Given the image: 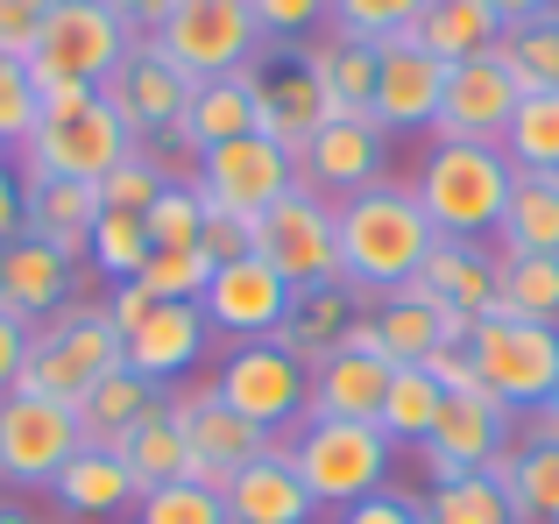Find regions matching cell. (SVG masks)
I'll list each match as a JSON object with an SVG mask.
<instances>
[{
	"label": "cell",
	"mask_w": 559,
	"mask_h": 524,
	"mask_svg": "<svg viewBox=\"0 0 559 524\" xmlns=\"http://www.w3.org/2000/svg\"><path fill=\"white\" fill-rule=\"evenodd\" d=\"M496 249L503 255H559V170H518L503 227H496Z\"/></svg>",
	"instance_id": "33"
},
{
	"label": "cell",
	"mask_w": 559,
	"mask_h": 524,
	"mask_svg": "<svg viewBox=\"0 0 559 524\" xmlns=\"http://www.w3.org/2000/svg\"><path fill=\"white\" fill-rule=\"evenodd\" d=\"M411 36H418L425 50L453 71V64L489 57L496 43H503V14H496L489 0H432V8L418 14V28H411Z\"/></svg>",
	"instance_id": "34"
},
{
	"label": "cell",
	"mask_w": 559,
	"mask_h": 524,
	"mask_svg": "<svg viewBox=\"0 0 559 524\" xmlns=\"http://www.w3.org/2000/svg\"><path fill=\"white\" fill-rule=\"evenodd\" d=\"M503 156L518 170H559V93H524L503 128Z\"/></svg>",
	"instance_id": "41"
},
{
	"label": "cell",
	"mask_w": 559,
	"mask_h": 524,
	"mask_svg": "<svg viewBox=\"0 0 559 524\" xmlns=\"http://www.w3.org/2000/svg\"><path fill=\"white\" fill-rule=\"evenodd\" d=\"M150 43L185 71L191 85H199V79H227V71H248L262 50H270L262 28H255V14H248V0H178Z\"/></svg>",
	"instance_id": "9"
},
{
	"label": "cell",
	"mask_w": 559,
	"mask_h": 524,
	"mask_svg": "<svg viewBox=\"0 0 559 524\" xmlns=\"http://www.w3.org/2000/svg\"><path fill=\"white\" fill-rule=\"evenodd\" d=\"M150 255H156V241H150V227H142V213H99L93 249H85V270L107 276V284H135Z\"/></svg>",
	"instance_id": "40"
},
{
	"label": "cell",
	"mask_w": 559,
	"mask_h": 524,
	"mask_svg": "<svg viewBox=\"0 0 559 524\" xmlns=\"http://www.w3.org/2000/svg\"><path fill=\"white\" fill-rule=\"evenodd\" d=\"M524 85L510 79L503 57H467V64L447 71V93H439V114H432V142H496L503 150V128L518 114Z\"/></svg>",
	"instance_id": "15"
},
{
	"label": "cell",
	"mask_w": 559,
	"mask_h": 524,
	"mask_svg": "<svg viewBox=\"0 0 559 524\" xmlns=\"http://www.w3.org/2000/svg\"><path fill=\"white\" fill-rule=\"evenodd\" d=\"M213 390L270 440H290L305 426V404H312V369L298 355H284L276 341H234L213 361Z\"/></svg>",
	"instance_id": "7"
},
{
	"label": "cell",
	"mask_w": 559,
	"mask_h": 524,
	"mask_svg": "<svg viewBox=\"0 0 559 524\" xmlns=\"http://www.w3.org/2000/svg\"><path fill=\"white\" fill-rule=\"evenodd\" d=\"M503 312L559 326V255H503Z\"/></svg>",
	"instance_id": "42"
},
{
	"label": "cell",
	"mask_w": 559,
	"mask_h": 524,
	"mask_svg": "<svg viewBox=\"0 0 559 524\" xmlns=\"http://www.w3.org/2000/svg\"><path fill=\"white\" fill-rule=\"evenodd\" d=\"M333 114H341V107L326 99V85L312 79V64H305L298 50H284V57L262 50L255 57V135H270L276 150L298 156Z\"/></svg>",
	"instance_id": "17"
},
{
	"label": "cell",
	"mask_w": 559,
	"mask_h": 524,
	"mask_svg": "<svg viewBox=\"0 0 559 524\" xmlns=\"http://www.w3.org/2000/svg\"><path fill=\"white\" fill-rule=\"evenodd\" d=\"M114 454L128 461V475H135V489H164V483H191V446H185V426H178V412H170V397H164V412L156 418H142L135 432H128Z\"/></svg>",
	"instance_id": "36"
},
{
	"label": "cell",
	"mask_w": 559,
	"mask_h": 524,
	"mask_svg": "<svg viewBox=\"0 0 559 524\" xmlns=\"http://www.w3.org/2000/svg\"><path fill=\"white\" fill-rule=\"evenodd\" d=\"M205 213H234V221H262L284 192H298V156L276 150L270 135H241V142H219V150L199 156L191 170Z\"/></svg>",
	"instance_id": "12"
},
{
	"label": "cell",
	"mask_w": 559,
	"mask_h": 524,
	"mask_svg": "<svg viewBox=\"0 0 559 524\" xmlns=\"http://www.w3.org/2000/svg\"><path fill=\"white\" fill-rule=\"evenodd\" d=\"M121 369V333H114L107 305L99 298H79L71 312L43 319L28 333V361H22V383L28 397H50V404H79L99 376Z\"/></svg>",
	"instance_id": "4"
},
{
	"label": "cell",
	"mask_w": 559,
	"mask_h": 524,
	"mask_svg": "<svg viewBox=\"0 0 559 524\" xmlns=\"http://www.w3.org/2000/svg\"><path fill=\"white\" fill-rule=\"evenodd\" d=\"M382 150H390V135L376 128V114H333L298 150V184H312L319 199L341 206V199H355L361 184L382 178Z\"/></svg>",
	"instance_id": "20"
},
{
	"label": "cell",
	"mask_w": 559,
	"mask_h": 524,
	"mask_svg": "<svg viewBox=\"0 0 559 524\" xmlns=\"http://www.w3.org/2000/svg\"><path fill=\"white\" fill-rule=\"evenodd\" d=\"M439 93H447V64L425 50L418 36H390L376 50V128L404 135V128H432Z\"/></svg>",
	"instance_id": "22"
},
{
	"label": "cell",
	"mask_w": 559,
	"mask_h": 524,
	"mask_svg": "<svg viewBox=\"0 0 559 524\" xmlns=\"http://www.w3.org/2000/svg\"><path fill=\"white\" fill-rule=\"evenodd\" d=\"M205 347H213L205 312H199L191 298H164V305H156V312L121 341V361H128L135 376H150L156 390H178L185 376L205 361Z\"/></svg>",
	"instance_id": "23"
},
{
	"label": "cell",
	"mask_w": 559,
	"mask_h": 524,
	"mask_svg": "<svg viewBox=\"0 0 559 524\" xmlns=\"http://www.w3.org/2000/svg\"><path fill=\"white\" fill-rule=\"evenodd\" d=\"M114 14H121L128 28H135V36H156V28H164V14L178 8V0H107Z\"/></svg>",
	"instance_id": "57"
},
{
	"label": "cell",
	"mask_w": 559,
	"mask_h": 524,
	"mask_svg": "<svg viewBox=\"0 0 559 524\" xmlns=\"http://www.w3.org/2000/svg\"><path fill=\"white\" fill-rule=\"evenodd\" d=\"M22 235V170L0 156V241Z\"/></svg>",
	"instance_id": "56"
},
{
	"label": "cell",
	"mask_w": 559,
	"mask_h": 524,
	"mask_svg": "<svg viewBox=\"0 0 559 524\" xmlns=\"http://www.w3.org/2000/svg\"><path fill=\"white\" fill-rule=\"evenodd\" d=\"M36 114H43V85L28 79V64L0 57V156H22V142L36 135Z\"/></svg>",
	"instance_id": "47"
},
{
	"label": "cell",
	"mask_w": 559,
	"mask_h": 524,
	"mask_svg": "<svg viewBox=\"0 0 559 524\" xmlns=\"http://www.w3.org/2000/svg\"><path fill=\"white\" fill-rule=\"evenodd\" d=\"M376 50H382V43L341 36V28L298 43V57L312 64V79L326 85V99H333L341 114H369V107H376Z\"/></svg>",
	"instance_id": "32"
},
{
	"label": "cell",
	"mask_w": 559,
	"mask_h": 524,
	"mask_svg": "<svg viewBox=\"0 0 559 524\" xmlns=\"http://www.w3.org/2000/svg\"><path fill=\"white\" fill-rule=\"evenodd\" d=\"M425 524H524V517H518V503H510V489L481 468V475L432 483V497H425Z\"/></svg>",
	"instance_id": "39"
},
{
	"label": "cell",
	"mask_w": 559,
	"mask_h": 524,
	"mask_svg": "<svg viewBox=\"0 0 559 524\" xmlns=\"http://www.w3.org/2000/svg\"><path fill=\"white\" fill-rule=\"evenodd\" d=\"M164 184L170 178L150 164V156H128V164H114L107 178H99V213H150Z\"/></svg>",
	"instance_id": "49"
},
{
	"label": "cell",
	"mask_w": 559,
	"mask_h": 524,
	"mask_svg": "<svg viewBox=\"0 0 559 524\" xmlns=\"http://www.w3.org/2000/svg\"><path fill=\"white\" fill-rule=\"evenodd\" d=\"M142 227H150L156 249H199V235H205V199H199V184H164V192H156V206L142 213Z\"/></svg>",
	"instance_id": "46"
},
{
	"label": "cell",
	"mask_w": 559,
	"mask_h": 524,
	"mask_svg": "<svg viewBox=\"0 0 559 524\" xmlns=\"http://www.w3.org/2000/svg\"><path fill=\"white\" fill-rule=\"evenodd\" d=\"M333 221H341V284H355L361 305L404 290L411 276L425 270L432 241H439L432 221H425V206H418V192H411L404 178L361 184L355 199L333 206Z\"/></svg>",
	"instance_id": "1"
},
{
	"label": "cell",
	"mask_w": 559,
	"mask_h": 524,
	"mask_svg": "<svg viewBox=\"0 0 559 524\" xmlns=\"http://www.w3.org/2000/svg\"><path fill=\"white\" fill-rule=\"evenodd\" d=\"M284 454H290V468H298V483L312 489V503L347 511V503H361V497L382 489L396 446H390L382 426H361V418H305L284 440Z\"/></svg>",
	"instance_id": "6"
},
{
	"label": "cell",
	"mask_w": 559,
	"mask_h": 524,
	"mask_svg": "<svg viewBox=\"0 0 559 524\" xmlns=\"http://www.w3.org/2000/svg\"><path fill=\"white\" fill-rule=\"evenodd\" d=\"M496 57L510 64V79L524 93H559V8H538L524 22H503Z\"/></svg>",
	"instance_id": "37"
},
{
	"label": "cell",
	"mask_w": 559,
	"mask_h": 524,
	"mask_svg": "<svg viewBox=\"0 0 559 524\" xmlns=\"http://www.w3.org/2000/svg\"><path fill=\"white\" fill-rule=\"evenodd\" d=\"M22 361H28V326L14 312H0V397L22 383Z\"/></svg>",
	"instance_id": "54"
},
{
	"label": "cell",
	"mask_w": 559,
	"mask_h": 524,
	"mask_svg": "<svg viewBox=\"0 0 559 524\" xmlns=\"http://www.w3.org/2000/svg\"><path fill=\"white\" fill-rule=\"evenodd\" d=\"M135 284L156 290V298H191V305H199L205 284H213V255H205V249H156L150 262H142Z\"/></svg>",
	"instance_id": "48"
},
{
	"label": "cell",
	"mask_w": 559,
	"mask_h": 524,
	"mask_svg": "<svg viewBox=\"0 0 559 524\" xmlns=\"http://www.w3.org/2000/svg\"><path fill=\"white\" fill-rule=\"evenodd\" d=\"M99 305H107L114 333H121V341H128V333H135V326H142V319H150V312H156V305H164V298H156V290H142V284H114V290H107V298H99Z\"/></svg>",
	"instance_id": "53"
},
{
	"label": "cell",
	"mask_w": 559,
	"mask_h": 524,
	"mask_svg": "<svg viewBox=\"0 0 559 524\" xmlns=\"http://www.w3.org/2000/svg\"><path fill=\"white\" fill-rule=\"evenodd\" d=\"M425 369L439 376V390H467V383H475V361H467V341H447V347H432V355H425Z\"/></svg>",
	"instance_id": "55"
},
{
	"label": "cell",
	"mask_w": 559,
	"mask_h": 524,
	"mask_svg": "<svg viewBox=\"0 0 559 524\" xmlns=\"http://www.w3.org/2000/svg\"><path fill=\"white\" fill-rule=\"evenodd\" d=\"M199 249L213 255V270H219V262H241V255H255V221H234V213H205V235H199Z\"/></svg>",
	"instance_id": "52"
},
{
	"label": "cell",
	"mask_w": 559,
	"mask_h": 524,
	"mask_svg": "<svg viewBox=\"0 0 559 524\" xmlns=\"http://www.w3.org/2000/svg\"><path fill=\"white\" fill-rule=\"evenodd\" d=\"M79 270L85 262H71L64 249H50V241H36V235L0 241V312H14L28 333H36L43 319L71 312V305L85 298Z\"/></svg>",
	"instance_id": "19"
},
{
	"label": "cell",
	"mask_w": 559,
	"mask_h": 524,
	"mask_svg": "<svg viewBox=\"0 0 559 524\" xmlns=\"http://www.w3.org/2000/svg\"><path fill=\"white\" fill-rule=\"evenodd\" d=\"M489 475L510 489L524 524H559V440H518Z\"/></svg>",
	"instance_id": "35"
},
{
	"label": "cell",
	"mask_w": 559,
	"mask_h": 524,
	"mask_svg": "<svg viewBox=\"0 0 559 524\" xmlns=\"http://www.w3.org/2000/svg\"><path fill=\"white\" fill-rule=\"evenodd\" d=\"M227 517L234 524H312V489L298 483V468H290V454H284V440L270 446L262 461H248L241 475H227Z\"/></svg>",
	"instance_id": "25"
},
{
	"label": "cell",
	"mask_w": 559,
	"mask_h": 524,
	"mask_svg": "<svg viewBox=\"0 0 559 524\" xmlns=\"http://www.w3.org/2000/svg\"><path fill=\"white\" fill-rule=\"evenodd\" d=\"M510 446H518V412H510L503 397H489L481 383H467V390H447L439 426H432V440L418 446V461H425L432 483H453V475L496 468Z\"/></svg>",
	"instance_id": "13"
},
{
	"label": "cell",
	"mask_w": 559,
	"mask_h": 524,
	"mask_svg": "<svg viewBox=\"0 0 559 524\" xmlns=\"http://www.w3.org/2000/svg\"><path fill=\"white\" fill-rule=\"evenodd\" d=\"M135 524H234V517L213 483H164V489H142Z\"/></svg>",
	"instance_id": "43"
},
{
	"label": "cell",
	"mask_w": 559,
	"mask_h": 524,
	"mask_svg": "<svg viewBox=\"0 0 559 524\" xmlns=\"http://www.w3.org/2000/svg\"><path fill=\"white\" fill-rule=\"evenodd\" d=\"M99 227V184H71V178H22V235L64 249L71 262H85Z\"/></svg>",
	"instance_id": "26"
},
{
	"label": "cell",
	"mask_w": 559,
	"mask_h": 524,
	"mask_svg": "<svg viewBox=\"0 0 559 524\" xmlns=\"http://www.w3.org/2000/svg\"><path fill=\"white\" fill-rule=\"evenodd\" d=\"M178 128H185V142L199 156L219 150V142L255 135V64H248V71H227V79H199Z\"/></svg>",
	"instance_id": "31"
},
{
	"label": "cell",
	"mask_w": 559,
	"mask_h": 524,
	"mask_svg": "<svg viewBox=\"0 0 559 524\" xmlns=\"http://www.w3.org/2000/svg\"><path fill=\"white\" fill-rule=\"evenodd\" d=\"M510 184H518V164L496 142H432L418 156L411 192H418L439 241H489L503 227Z\"/></svg>",
	"instance_id": "2"
},
{
	"label": "cell",
	"mask_w": 559,
	"mask_h": 524,
	"mask_svg": "<svg viewBox=\"0 0 559 524\" xmlns=\"http://www.w3.org/2000/svg\"><path fill=\"white\" fill-rule=\"evenodd\" d=\"M333 524H425V497H411V489H390V483H382L376 497L347 503Z\"/></svg>",
	"instance_id": "51"
},
{
	"label": "cell",
	"mask_w": 559,
	"mask_h": 524,
	"mask_svg": "<svg viewBox=\"0 0 559 524\" xmlns=\"http://www.w3.org/2000/svg\"><path fill=\"white\" fill-rule=\"evenodd\" d=\"M284 305H290L284 276H276L262 255H241V262H219L213 270L199 312H205V326L227 333V341H270V333L284 326Z\"/></svg>",
	"instance_id": "21"
},
{
	"label": "cell",
	"mask_w": 559,
	"mask_h": 524,
	"mask_svg": "<svg viewBox=\"0 0 559 524\" xmlns=\"http://www.w3.org/2000/svg\"><path fill=\"white\" fill-rule=\"evenodd\" d=\"M369 319H376V347H382V361H390V369H404V361H425L432 347H447V341H467L461 319H447L432 298H418L411 284L390 290V298H376Z\"/></svg>",
	"instance_id": "29"
},
{
	"label": "cell",
	"mask_w": 559,
	"mask_h": 524,
	"mask_svg": "<svg viewBox=\"0 0 559 524\" xmlns=\"http://www.w3.org/2000/svg\"><path fill=\"white\" fill-rule=\"evenodd\" d=\"M411 290L475 333L481 319L503 312V249H489V241H432V255L411 276Z\"/></svg>",
	"instance_id": "16"
},
{
	"label": "cell",
	"mask_w": 559,
	"mask_h": 524,
	"mask_svg": "<svg viewBox=\"0 0 559 524\" xmlns=\"http://www.w3.org/2000/svg\"><path fill=\"white\" fill-rule=\"evenodd\" d=\"M135 156V135L114 114L107 93H43L36 135L22 142L14 170L22 178H71V184H99L114 164Z\"/></svg>",
	"instance_id": "3"
},
{
	"label": "cell",
	"mask_w": 559,
	"mask_h": 524,
	"mask_svg": "<svg viewBox=\"0 0 559 524\" xmlns=\"http://www.w3.org/2000/svg\"><path fill=\"white\" fill-rule=\"evenodd\" d=\"M135 43L142 36L107 0H57L50 28H43L36 50H28V79H36L43 93H99Z\"/></svg>",
	"instance_id": "5"
},
{
	"label": "cell",
	"mask_w": 559,
	"mask_h": 524,
	"mask_svg": "<svg viewBox=\"0 0 559 524\" xmlns=\"http://www.w3.org/2000/svg\"><path fill=\"white\" fill-rule=\"evenodd\" d=\"M99 93L114 99V114H121L128 121V135H135V150L150 135H170V128L185 121V107H191V79L178 64H170L164 50H156L150 36L135 43V50L121 57V64H114V79L99 85Z\"/></svg>",
	"instance_id": "18"
},
{
	"label": "cell",
	"mask_w": 559,
	"mask_h": 524,
	"mask_svg": "<svg viewBox=\"0 0 559 524\" xmlns=\"http://www.w3.org/2000/svg\"><path fill=\"white\" fill-rule=\"evenodd\" d=\"M164 397H170V390H156L150 376H135V369L121 361V369H114V376H99V383L85 390V397L71 404V412H79L85 446H121L128 432L142 426V418H156V412H164Z\"/></svg>",
	"instance_id": "30"
},
{
	"label": "cell",
	"mask_w": 559,
	"mask_h": 524,
	"mask_svg": "<svg viewBox=\"0 0 559 524\" xmlns=\"http://www.w3.org/2000/svg\"><path fill=\"white\" fill-rule=\"evenodd\" d=\"M255 255L290 290L298 284H341V221H333V199H319L312 184L284 192L255 221Z\"/></svg>",
	"instance_id": "11"
},
{
	"label": "cell",
	"mask_w": 559,
	"mask_h": 524,
	"mask_svg": "<svg viewBox=\"0 0 559 524\" xmlns=\"http://www.w3.org/2000/svg\"><path fill=\"white\" fill-rule=\"evenodd\" d=\"M467 361H475V383L489 397H503L510 412H538V404H552L559 383V326L496 312L467 333Z\"/></svg>",
	"instance_id": "8"
},
{
	"label": "cell",
	"mask_w": 559,
	"mask_h": 524,
	"mask_svg": "<svg viewBox=\"0 0 559 524\" xmlns=\"http://www.w3.org/2000/svg\"><path fill=\"white\" fill-rule=\"evenodd\" d=\"M43 497L64 517H121V511L142 503V489H135V475H128V461L114 454V446H79Z\"/></svg>",
	"instance_id": "28"
},
{
	"label": "cell",
	"mask_w": 559,
	"mask_h": 524,
	"mask_svg": "<svg viewBox=\"0 0 559 524\" xmlns=\"http://www.w3.org/2000/svg\"><path fill=\"white\" fill-rule=\"evenodd\" d=\"M50 14H57V0H0V57L28 64V50L50 28Z\"/></svg>",
	"instance_id": "50"
},
{
	"label": "cell",
	"mask_w": 559,
	"mask_h": 524,
	"mask_svg": "<svg viewBox=\"0 0 559 524\" xmlns=\"http://www.w3.org/2000/svg\"><path fill=\"white\" fill-rule=\"evenodd\" d=\"M503 22H524V14H538V8H559V0H489Z\"/></svg>",
	"instance_id": "59"
},
{
	"label": "cell",
	"mask_w": 559,
	"mask_h": 524,
	"mask_svg": "<svg viewBox=\"0 0 559 524\" xmlns=\"http://www.w3.org/2000/svg\"><path fill=\"white\" fill-rule=\"evenodd\" d=\"M382 397H390V361L361 355V347H333L312 369L305 418H361V426H382Z\"/></svg>",
	"instance_id": "27"
},
{
	"label": "cell",
	"mask_w": 559,
	"mask_h": 524,
	"mask_svg": "<svg viewBox=\"0 0 559 524\" xmlns=\"http://www.w3.org/2000/svg\"><path fill=\"white\" fill-rule=\"evenodd\" d=\"M425 8L432 0H333V28L361 43H390V36H411Z\"/></svg>",
	"instance_id": "45"
},
{
	"label": "cell",
	"mask_w": 559,
	"mask_h": 524,
	"mask_svg": "<svg viewBox=\"0 0 559 524\" xmlns=\"http://www.w3.org/2000/svg\"><path fill=\"white\" fill-rule=\"evenodd\" d=\"M170 412L185 426V446H191V483H213L227 489V475H241L248 461L270 454V432H255L213 383H191V390H170Z\"/></svg>",
	"instance_id": "14"
},
{
	"label": "cell",
	"mask_w": 559,
	"mask_h": 524,
	"mask_svg": "<svg viewBox=\"0 0 559 524\" xmlns=\"http://www.w3.org/2000/svg\"><path fill=\"white\" fill-rule=\"evenodd\" d=\"M0 524H50L36 511V503H22V497H0Z\"/></svg>",
	"instance_id": "58"
},
{
	"label": "cell",
	"mask_w": 559,
	"mask_h": 524,
	"mask_svg": "<svg viewBox=\"0 0 559 524\" xmlns=\"http://www.w3.org/2000/svg\"><path fill=\"white\" fill-rule=\"evenodd\" d=\"M361 312H369V305H361L355 284H298L290 305H284V326H276L270 341L284 347V355H298L305 369H319V361L347 341V326H355Z\"/></svg>",
	"instance_id": "24"
},
{
	"label": "cell",
	"mask_w": 559,
	"mask_h": 524,
	"mask_svg": "<svg viewBox=\"0 0 559 524\" xmlns=\"http://www.w3.org/2000/svg\"><path fill=\"white\" fill-rule=\"evenodd\" d=\"M85 446L79 412L50 397H28L8 390L0 397V497H28V489H50L57 468Z\"/></svg>",
	"instance_id": "10"
},
{
	"label": "cell",
	"mask_w": 559,
	"mask_h": 524,
	"mask_svg": "<svg viewBox=\"0 0 559 524\" xmlns=\"http://www.w3.org/2000/svg\"><path fill=\"white\" fill-rule=\"evenodd\" d=\"M248 14H255L270 50H298V43L333 28V0H248Z\"/></svg>",
	"instance_id": "44"
},
{
	"label": "cell",
	"mask_w": 559,
	"mask_h": 524,
	"mask_svg": "<svg viewBox=\"0 0 559 524\" xmlns=\"http://www.w3.org/2000/svg\"><path fill=\"white\" fill-rule=\"evenodd\" d=\"M439 404H447V390H439V376L425 369V361L390 369V397H382V432H390V446H425L432 440Z\"/></svg>",
	"instance_id": "38"
}]
</instances>
